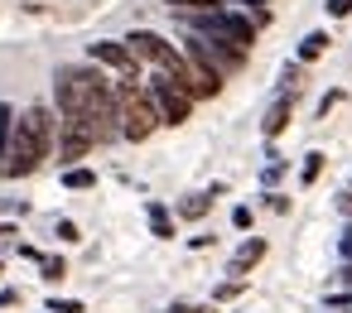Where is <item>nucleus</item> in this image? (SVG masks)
<instances>
[{"mask_svg": "<svg viewBox=\"0 0 352 313\" xmlns=\"http://www.w3.org/2000/svg\"><path fill=\"white\" fill-rule=\"evenodd\" d=\"M54 130H58V116H54L49 106H30L25 116H15L10 150H6L0 174H6V178H30V174H39L44 159L54 154Z\"/></svg>", "mask_w": 352, "mask_h": 313, "instance_id": "nucleus-1", "label": "nucleus"}, {"mask_svg": "<svg viewBox=\"0 0 352 313\" xmlns=\"http://www.w3.org/2000/svg\"><path fill=\"white\" fill-rule=\"evenodd\" d=\"M116 106H121V140L140 145V140H150L160 130V116H155V106H150L140 82L135 87H116Z\"/></svg>", "mask_w": 352, "mask_h": 313, "instance_id": "nucleus-2", "label": "nucleus"}, {"mask_svg": "<svg viewBox=\"0 0 352 313\" xmlns=\"http://www.w3.org/2000/svg\"><path fill=\"white\" fill-rule=\"evenodd\" d=\"M184 58H188L193 68H203V73H217L222 82H227L232 73L246 68V54L217 44V39H203V34H188V39H184Z\"/></svg>", "mask_w": 352, "mask_h": 313, "instance_id": "nucleus-3", "label": "nucleus"}, {"mask_svg": "<svg viewBox=\"0 0 352 313\" xmlns=\"http://www.w3.org/2000/svg\"><path fill=\"white\" fill-rule=\"evenodd\" d=\"M121 44L131 49V58H135V63H150L155 73H174V68L184 63V54H179L169 39H160L155 30H135V34H131V39H121Z\"/></svg>", "mask_w": 352, "mask_h": 313, "instance_id": "nucleus-4", "label": "nucleus"}, {"mask_svg": "<svg viewBox=\"0 0 352 313\" xmlns=\"http://www.w3.org/2000/svg\"><path fill=\"white\" fill-rule=\"evenodd\" d=\"M145 97H150V106H155V116H160V126H184L188 116H193V102L164 78V73H155L150 82H145Z\"/></svg>", "mask_w": 352, "mask_h": 313, "instance_id": "nucleus-5", "label": "nucleus"}, {"mask_svg": "<svg viewBox=\"0 0 352 313\" xmlns=\"http://www.w3.org/2000/svg\"><path fill=\"white\" fill-rule=\"evenodd\" d=\"M92 150H97V135H92L87 116H82V111H78V116H58V164L73 169V164H82Z\"/></svg>", "mask_w": 352, "mask_h": 313, "instance_id": "nucleus-6", "label": "nucleus"}, {"mask_svg": "<svg viewBox=\"0 0 352 313\" xmlns=\"http://www.w3.org/2000/svg\"><path fill=\"white\" fill-rule=\"evenodd\" d=\"M87 58H92L97 68L121 73V82H116V87H135V82H140V63H135V58H131V49H126V44H116V39L92 44V49H87Z\"/></svg>", "mask_w": 352, "mask_h": 313, "instance_id": "nucleus-7", "label": "nucleus"}, {"mask_svg": "<svg viewBox=\"0 0 352 313\" xmlns=\"http://www.w3.org/2000/svg\"><path fill=\"white\" fill-rule=\"evenodd\" d=\"M82 97H87V78H82V68H58V78H54V102H58V116H78L82 111Z\"/></svg>", "mask_w": 352, "mask_h": 313, "instance_id": "nucleus-8", "label": "nucleus"}, {"mask_svg": "<svg viewBox=\"0 0 352 313\" xmlns=\"http://www.w3.org/2000/svg\"><path fill=\"white\" fill-rule=\"evenodd\" d=\"M265 251H270V246H265V236H246V241L236 246V255H232V275H236V279H246V275L265 260Z\"/></svg>", "mask_w": 352, "mask_h": 313, "instance_id": "nucleus-9", "label": "nucleus"}, {"mask_svg": "<svg viewBox=\"0 0 352 313\" xmlns=\"http://www.w3.org/2000/svg\"><path fill=\"white\" fill-rule=\"evenodd\" d=\"M289 111H294V97H280V102L270 106V116H265V126H261V130H265V135L275 140V135H280V130L289 126Z\"/></svg>", "mask_w": 352, "mask_h": 313, "instance_id": "nucleus-10", "label": "nucleus"}, {"mask_svg": "<svg viewBox=\"0 0 352 313\" xmlns=\"http://www.w3.org/2000/svg\"><path fill=\"white\" fill-rule=\"evenodd\" d=\"M145 212H150V231H155L160 241H174V212H169L164 202H150Z\"/></svg>", "mask_w": 352, "mask_h": 313, "instance_id": "nucleus-11", "label": "nucleus"}, {"mask_svg": "<svg viewBox=\"0 0 352 313\" xmlns=\"http://www.w3.org/2000/svg\"><path fill=\"white\" fill-rule=\"evenodd\" d=\"M169 10H174L179 20H193V15H212V10H222V0H169Z\"/></svg>", "mask_w": 352, "mask_h": 313, "instance_id": "nucleus-12", "label": "nucleus"}, {"mask_svg": "<svg viewBox=\"0 0 352 313\" xmlns=\"http://www.w3.org/2000/svg\"><path fill=\"white\" fill-rule=\"evenodd\" d=\"M328 44H333V39H328L323 30L304 34V39H299V63H314V58H323V54H328Z\"/></svg>", "mask_w": 352, "mask_h": 313, "instance_id": "nucleus-13", "label": "nucleus"}, {"mask_svg": "<svg viewBox=\"0 0 352 313\" xmlns=\"http://www.w3.org/2000/svg\"><path fill=\"white\" fill-rule=\"evenodd\" d=\"M208 207H212V193H188L174 212H179L184 222H198V217H208Z\"/></svg>", "mask_w": 352, "mask_h": 313, "instance_id": "nucleus-14", "label": "nucleus"}, {"mask_svg": "<svg viewBox=\"0 0 352 313\" xmlns=\"http://www.w3.org/2000/svg\"><path fill=\"white\" fill-rule=\"evenodd\" d=\"M63 188L87 193V188H97V174H92V169H82V164H73V169H63Z\"/></svg>", "mask_w": 352, "mask_h": 313, "instance_id": "nucleus-15", "label": "nucleus"}, {"mask_svg": "<svg viewBox=\"0 0 352 313\" xmlns=\"http://www.w3.org/2000/svg\"><path fill=\"white\" fill-rule=\"evenodd\" d=\"M39 275H44L49 284H63V279H68V260H63V255H44V260H39Z\"/></svg>", "mask_w": 352, "mask_h": 313, "instance_id": "nucleus-16", "label": "nucleus"}, {"mask_svg": "<svg viewBox=\"0 0 352 313\" xmlns=\"http://www.w3.org/2000/svg\"><path fill=\"white\" fill-rule=\"evenodd\" d=\"M318 174H323V154L314 150V154H304V169H299V183H304V188H314V183H318Z\"/></svg>", "mask_w": 352, "mask_h": 313, "instance_id": "nucleus-17", "label": "nucleus"}, {"mask_svg": "<svg viewBox=\"0 0 352 313\" xmlns=\"http://www.w3.org/2000/svg\"><path fill=\"white\" fill-rule=\"evenodd\" d=\"M54 236H58L63 246H78V241H82V231H78V222H68V217H63V222H54Z\"/></svg>", "mask_w": 352, "mask_h": 313, "instance_id": "nucleus-18", "label": "nucleus"}, {"mask_svg": "<svg viewBox=\"0 0 352 313\" xmlns=\"http://www.w3.org/2000/svg\"><path fill=\"white\" fill-rule=\"evenodd\" d=\"M44 313H87V308H82V299H49Z\"/></svg>", "mask_w": 352, "mask_h": 313, "instance_id": "nucleus-19", "label": "nucleus"}, {"mask_svg": "<svg viewBox=\"0 0 352 313\" xmlns=\"http://www.w3.org/2000/svg\"><path fill=\"white\" fill-rule=\"evenodd\" d=\"M241 289H246V279H227V284H217V289H212V299H217V303H227V299H236Z\"/></svg>", "mask_w": 352, "mask_h": 313, "instance_id": "nucleus-20", "label": "nucleus"}, {"mask_svg": "<svg viewBox=\"0 0 352 313\" xmlns=\"http://www.w3.org/2000/svg\"><path fill=\"white\" fill-rule=\"evenodd\" d=\"M328 308H352V289H333L328 294Z\"/></svg>", "mask_w": 352, "mask_h": 313, "instance_id": "nucleus-21", "label": "nucleus"}, {"mask_svg": "<svg viewBox=\"0 0 352 313\" xmlns=\"http://www.w3.org/2000/svg\"><path fill=\"white\" fill-rule=\"evenodd\" d=\"M328 15H333V20H347V15H352V0H328Z\"/></svg>", "mask_w": 352, "mask_h": 313, "instance_id": "nucleus-22", "label": "nucleus"}, {"mask_svg": "<svg viewBox=\"0 0 352 313\" xmlns=\"http://www.w3.org/2000/svg\"><path fill=\"white\" fill-rule=\"evenodd\" d=\"M265 207H270V212H289V198H285V193H265Z\"/></svg>", "mask_w": 352, "mask_h": 313, "instance_id": "nucleus-23", "label": "nucleus"}, {"mask_svg": "<svg viewBox=\"0 0 352 313\" xmlns=\"http://www.w3.org/2000/svg\"><path fill=\"white\" fill-rule=\"evenodd\" d=\"M251 217H256L251 207H236V212H232V227H236V231H246V227H251Z\"/></svg>", "mask_w": 352, "mask_h": 313, "instance_id": "nucleus-24", "label": "nucleus"}, {"mask_svg": "<svg viewBox=\"0 0 352 313\" xmlns=\"http://www.w3.org/2000/svg\"><path fill=\"white\" fill-rule=\"evenodd\" d=\"M338 289H352V260H342V270H338Z\"/></svg>", "mask_w": 352, "mask_h": 313, "instance_id": "nucleus-25", "label": "nucleus"}, {"mask_svg": "<svg viewBox=\"0 0 352 313\" xmlns=\"http://www.w3.org/2000/svg\"><path fill=\"white\" fill-rule=\"evenodd\" d=\"M20 303V289H0V308H15Z\"/></svg>", "mask_w": 352, "mask_h": 313, "instance_id": "nucleus-26", "label": "nucleus"}, {"mask_svg": "<svg viewBox=\"0 0 352 313\" xmlns=\"http://www.w3.org/2000/svg\"><path fill=\"white\" fill-rule=\"evenodd\" d=\"M338 251H342V260H352V227H347V236L338 241Z\"/></svg>", "mask_w": 352, "mask_h": 313, "instance_id": "nucleus-27", "label": "nucleus"}, {"mask_svg": "<svg viewBox=\"0 0 352 313\" xmlns=\"http://www.w3.org/2000/svg\"><path fill=\"white\" fill-rule=\"evenodd\" d=\"M0 236H20V227L15 222H0Z\"/></svg>", "mask_w": 352, "mask_h": 313, "instance_id": "nucleus-28", "label": "nucleus"}, {"mask_svg": "<svg viewBox=\"0 0 352 313\" xmlns=\"http://www.w3.org/2000/svg\"><path fill=\"white\" fill-rule=\"evenodd\" d=\"M164 313H193V308H188V303H174V308H164Z\"/></svg>", "mask_w": 352, "mask_h": 313, "instance_id": "nucleus-29", "label": "nucleus"}, {"mask_svg": "<svg viewBox=\"0 0 352 313\" xmlns=\"http://www.w3.org/2000/svg\"><path fill=\"white\" fill-rule=\"evenodd\" d=\"M193 313H217V308H212V303H208V308H193Z\"/></svg>", "mask_w": 352, "mask_h": 313, "instance_id": "nucleus-30", "label": "nucleus"}, {"mask_svg": "<svg viewBox=\"0 0 352 313\" xmlns=\"http://www.w3.org/2000/svg\"><path fill=\"white\" fill-rule=\"evenodd\" d=\"M328 313H352V308H328Z\"/></svg>", "mask_w": 352, "mask_h": 313, "instance_id": "nucleus-31", "label": "nucleus"}]
</instances>
